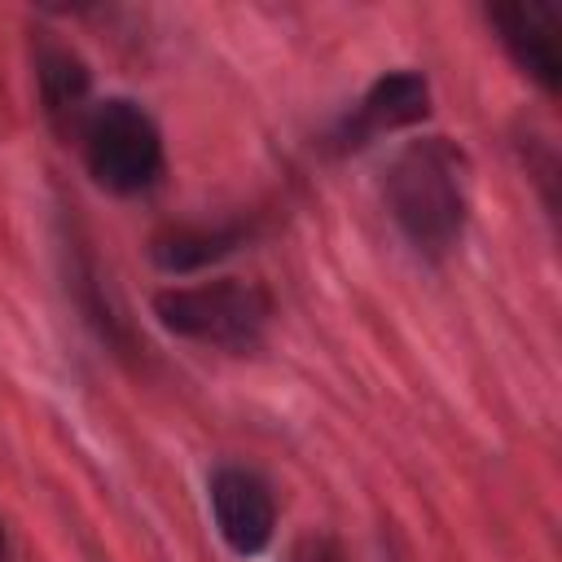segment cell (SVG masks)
I'll return each mask as SVG.
<instances>
[{"mask_svg":"<svg viewBox=\"0 0 562 562\" xmlns=\"http://www.w3.org/2000/svg\"><path fill=\"white\" fill-rule=\"evenodd\" d=\"M470 184V154L443 132L413 136L391 154L382 171V206L422 263H443L465 241Z\"/></svg>","mask_w":562,"mask_h":562,"instance_id":"1","label":"cell"},{"mask_svg":"<svg viewBox=\"0 0 562 562\" xmlns=\"http://www.w3.org/2000/svg\"><path fill=\"white\" fill-rule=\"evenodd\" d=\"M149 312L167 334L184 342H198L224 356H255L268 342L277 303L259 281L215 277V281L154 290Z\"/></svg>","mask_w":562,"mask_h":562,"instance_id":"2","label":"cell"},{"mask_svg":"<svg viewBox=\"0 0 562 562\" xmlns=\"http://www.w3.org/2000/svg\"><path fill=\"white\" fill-rule=\"evenodd\" d=\"M75 149L92 184L114 198L149 193L167 171L162 127L132 97H97L75 132Z\"/></svg>","mask_w":562,"mask_h":562,"instance_id":"3","label":"cell"},{"mask_svg":"<svg viewBox=\"0 0 562 562\" xmlns=\"http://www.w3.org/2000/svg\"><path fill=\"white\" fill-rule=\"evenodd\" d=\"M430 79L413 66H400V70H386L378 75L347 114H338V123L325 132V149L347 158V154H360L369 149L373 140L391 136V132H404V127H417L430 119Z\"/></svg>","mask_w":562,"mask_h":562,"instance_id":"4","label":"cell"},{"mask_svg":"<svg viewBox=\"0 0 562 562\" xmlns=\"http://www.w3.org/2000/svg\"><path fill=\"white\" fill-rule=\"evenodd\" d=\"M206 509L233 558H259L277 536V492L250 465L220 461L206 474Z\"/></svg>","mask_w":562,"mask_h":562,"instance_id":"5","label":"cell"},{"mask_svg":"<svg viewBox=\"0 0 562 562\" xmlns=\"http://www.w3.org/2000/svg\"><path fill=\"white\" fill-rule=\"evenodd\" d=\"M487 26L501 53L514 61L522 79H531L544 97H558L562 88V22L553 4L536 0H509V4H487Z\"/></svg>","mask_w":562,"mask_h":562,"instance_id":"6","label":"cell"},{"mask_svg":"<svg viewBox=\"0 0 562 562\" xmlns=\"http://www.w3.org/2000/svg\"><path fill=\"white\" fill-rule=\"evenodd\" d=\"M31 75H35V97H40L44 123L53 127V136L61 145H75V132L97 101L88 61L66 40H57V31L35 26L31 31Z\"/></svg>","mask_w":562,"mask_h":562,"instance_id":"7","label":"cell"},{"mask_svg":"<svg viewBox=\"0 0 562 562\" xmlns=\"http://www.w3.org/2000/svg\"><path fill=\"white\" fill-rule=\"evenodd\" d=\"M255 237V220H215V224H167L149 237V259L167 277L202 272L237 255Z\"/></svg>","mask_w":562,"mask_h":562,"instance_id":"8","label":"cell"},{"mask_svg":"<svg viewBox=\"0 0 562 562\" xmlns=\"http://www.w3.org/2000/svg\"><path fill=\"white\" fill-rule=\"evenodd\" d=\"M66 277H70V290H75V303L83 312V321L97 329V338L105 347H114L119 356H132L136 351V334H132V321L110 285V277L101 272L97 255L83 246V241H70V259H66Z\"/></svg>","mask_w":562,"mask_h":562,"instance_id":"9","label":"cell"},{"mask_svg":"<svg viewBox=\"0 0 562 562\" xmlns=\"http://www.w3.org/2000/svg\"><path fill=\"white\" fill-rule=\"evenodd\" d=\"M518 149H522V167H527V176L540 184V202H544V211L558 215V193H553V189H558V158H553V145L540 140V136H522Z\"/></svg>","mask_w":562,"mask_h":562,"instance_id":"10","label":"cell"},{"mask_svg":"<svg viewBox=\"0 0 562 562\" xmlns=\"http://www.w3.org/2000/svg\"><path fill=\"white\" fill-rule=\"evenodd\" d=\"M285 562H347V553H342L338 536H329V531H303L290 544Z\"/></svg>","mask_w":562,"mask_h":562,"instance_id":"11","label":"cell"},{"mask_svg":"<svg viewBox=\"0 0 562 562\" xmlns=\"http://www.w3.org/2000/svg\"><path fill=\"white\" fill-rule=\"evenodd\" d=\"M0 562H18V553H13V536H9V522L0 518Z\"/></svg>","mask_w":562,"mask_h":562,"instance_id":"12","label":"cell"}]
</instances>
